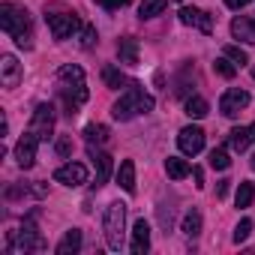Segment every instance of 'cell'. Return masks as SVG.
Listing matches in <instances>:
<instances>
[{"instance_id":"1","label":"cell","mask_w":255,"mask_h":255,"mask_svg":"<svg viewBox=\"0 0 255 255\" xmlns=\"http://www.w3.org/2000/svg\"><path fill=\"white\" fill-rule=\"evenodd\" d=\"M150 108H153V96H147L141 84L129 81L126 90H123V96L114 102L111 114H114V120H132L135 114H147Z\"/></svg>"},{"instance_id":"2","label":"cell","mask_w":255,"mask_h":255,"mask_svg":"<svg viewBox=\"0 0 255 255\" xmlns=\"http://www.w3.org/2000/svg\"><path fill=\"white\" fill-rule=\"evenodd\" d=\"M0 27L9 33L21 48H30V15L24 6L15 3H0Z\"/></svg>"},{"instance_id":"3","label":"cell","mask_w":255,"mask_h":255,"mask_svg":"<svg viewBox=\"0 0 255 255\" xmlns=\"http://www.w3.org/2000/svg\"><path fill=\"white\" fill-rule=\"evenodd\" d=\"M102 228H105V243L111 252L123 249V231H126V204L123 201H111L105 207L102 216Z\"/></svg>"},{"instance_id":"4","label":"cell","mask_w":255,"mask_h":255,"mask_svg":"<svg viewBox=\"0 0 255 255\" xmlns=\"http://www.w3.org/2000/svg\"><path fill=\"white\" fill-rule=\"evenodd\" d=\"M6 249H9V252H12V249H18V252H42V249H45V240H42V234L36 231L33 219H24L21 231H9V234H6Z\"/></svg>"},{"instance_id":"5","label":"cell","mask_w":255,"mask_h":255,"mask_svg":"<svg viewBox=\"0 0 255 255\" xmlns=\"http://www.w3.org/2000/svg\"><path fill=\"white\" fill-rule=\"evenodd\" d=\"M27 132H33L39 141H48V138H51V132H54V105H48V102L36 105Z\"/></svg>"},{"instance_id":"6","label":"cell","mask_w":255,"mask_h":255,"mask_svg":"<svg viewBox=\"0 0 255 255\" xmlns=\"http://www.w3.org/2000/svg\"><path fill=\"white\" fill-rule=\"evenodd\" d=\"M45 24H48L54 39H69L81 27L78 15H72V12H45Z\"/></svg>"},{"instance_id":"7","label":"cell","mask_w":255,"mask_h":255,"mask_svg":"<svg viewBox=\"0 0 255 255\" xmlns=\"http://www.w3.org/2000/svg\"><path fill=\"white\" fill-rule=\"evenodd\" d=\"M177 147L186 153V156H195L204 150V129L201 126H183L180 135H177Z\"/></svg>"},{"instance_id":"8","label":"cell","mask_w":255,"mask_h":255,"mask_svg":"<svg viewBox=\"0 0 255 255\" xmlns=\"http://www.w3.org/2000/svg\"><path fill=\"white\" fill-rule=\"evenodd\" d=\"M246 105H249V93H246V90H240V87L225 90V93H222V99H219V111H222L225 117H237Z\"/></svg>"},{"instance_id":"9","label":"cell","mask_w":255,"mask_h":255,"mask_svg":"<svg viewBox=\"0 0 255 255\" xmlns=\"http://www.w3.org/2000/svg\"><path fill=\"white\" fill-rule=\"evenodd\" d=\"M36 144H39V138L33 135V132H27V135H21L18 138V144H15V162L27 171V168H33V162H36Z\"/></svg>"},{"instance_id":"10","label":"cell","mask_w":255,"mask_h":255,"mask_svg":"<svg viewBox=\"0 0 255 255\" xmlns=\"http://www.w3.org/2000/svg\"><path fill=\"white\" fill-rule=\"evenodd\" d=\"M54 180L63 186H81V183H87V168L81 162H66L54 171Z\"/></svg>"},{"instance_id":"11","label":"cell","mask_w":255,"mask_h":255,"mask_svg":"<svg viewBox=\"0 0 255 255\" xmlns=\"http://www.w3.org/2000/svg\"><path fill=\"white\" fill-rule=\"evenodd\" d=\"M180 21L189 24V27H198L201 33H210V30H213V18H210V12L195 9V6H183V9H180Z\"/></svg>"},{"instance_id":"12","label":"cell","mask_w":255,"mask_h":255,"mask_svg":"<svg viewBox=\"0 0 255 255\" xmlns=\"http://www.w3.org/2000/svg\"><path fill=\"white\" fill-rule=\"evenodd\" d=\"M90 156H93V168H96L93 189H99V186H105V183H108V177H111V156H108V153H102V150H96L93 144H90Z\"/></svg>"},{"instance_id":"13","label":"cell","mask_w":255,"mask_h":255,"mask_svg":"<svg viewBox=\"0 0 255 255\" xmlns=\"http://www.w3.org/2000/svg\"><path fill=\"white\" fill-rule=\"evenodd\" d=\"M0 81H3V87H18V81H21V63L12 54L0 57Z\"/></svg>"},{"instance_id":"14","label":"cell","mask_w":255,"mask_h":255,"mask_svg":"<svg viewBox=\"0 0 255 255\" xmlns=\"http://www.w3.org/2000/svg\"><path fill=\"white\" fill-rule=\"evenodd\" d=\"M231 36L240 39V42H246V45H255V18L237 15V18L231 21Z\"/></svg>"},{"instance_id":"15","label":"cell","mask_w":255,"mask_h":255,"mask_svg":"<svg viewBox=\"0 0 255 255\" xmlns=\"http://www.w3.org/2000/svg\"><path fill=\"white\" fill-rule=\"evenodd\" d=\"M129 249H132V255H144L150 249V225L144 219H138L132 225V243H129Z\"/></svg>"},{"instance_id":"16","label":"cell","mask_w":255,"mask_h":255,"mask_svg":"<svg viewBox=\"0 0 255 255\" xmlns=\"http://www.w3.org/2000/svg\"><path fill=\"white\" fill-rule=\"evenodd\" d=\"M252 141H255V123L240 126V129H231V135H228V144H231V150H237V153H243Z\"/></svg>"},{"instance_id":"17","label":"cell","mask_w":255,"mask_h":255,"mask_svg":"<svg viewBox=\"0 0 255 255\" xmlns=\"http://www.w3.org/2000/svg\"><path fill=\"white\" fill-rule=\"evenodd\" d=\"M117 183H120V189L123 192H135V162L132 159H123L120 162V171H117Z\"/></svg>"},{"instance_id":"18","label":"cell","mask_w":255,"mask_h":255,"mask_svg":"<svg viewBox=\"0 0 255 255\" xmlns=\"http://www.w3.org/2000/svg\"><path fill=\"white\" fill-rule=\"evenodd\" d=\"M78 249H81V231H78V228H69V231L63 234V240L54 246L57 255H75Z\"/></svg>"},{"instance_id":"19","label":"cell","mask_w":255,"mask_h":255,"mask_svg":"<svg viewBox=\"0 0 255 255\" xmlns=\"http://www.w3.org/2000/svg\"><path fill=\"white\" fill-rule=\"evenodd\" d=\"M117 54H120V63H138V42L132 39V36H126V39H120V45H117Z\"/></svg>"},{"instance_id":"20","label":"cell","mask_w":255,"mask_h":255,"mask_svg":"<svg viewBox=\"0 0 255 255\" xmlns=\"http://www.w3.org/2000/svg\"><path fill=\"white\" fill-rule=\"evenodd\" d=\"M165 171H168V177H171V180H183L186 174H192L189 162H186V159H180V156H168V159H165Z\"/></svg>"},{"instance_id":"21","label":"cell","mask_w":255,"mask_h":255,"mask_svg":"<svg viewBox=\"0 0 255 255\" xmlns=\"http://www.w3.org/2000/svg\"><path fill=\"white\" fill-rule=\"evenodd\" d=\"M57 81H60V84H81V81H84V69L75 66V63H66V66H60V72H57Z\"/></svg>"},{"instance_id":"22","label":"cell","mask_w":255,"mask_h":255,"mask_svg":"<svg viewBox=\"0 0 255 255\" xmlns=\"http://www.w3.org/2000/svg\"><path fill=\"white\" fill-rule=\"evenodd\" d=\"M180 231L186 234V237H198L201 234V213L192 207L186 216H183V222H180Z\"/></svg>"},{"instance_id":"23","label":"cell","mask_w":255,"mask_h":255,"mask_svg":"<svg viewBox=\"0 0 255 255\" xmlns=\"http://www.w3.org/2000/svg\"><path fill=\"white\" fill-rule=\"evenodd\" d=\"M102 81H105V87H111V90H120L123 84H129V81H126V75H123L117 66H102Z\"/></svg>"},{"instance_id":"24","label":"cell","mask_w":255,"mask_h":255,"mask_svg":"<svg viewBox=\"0 0 255 255\" xmlns=\"http://www.w3.org/2000/svg\"><path fill=\"white\" fill-rule=\"evenodd\" d=\"M165 6H168V0H141L138 18H156V15H162Z\"/></svg>"},{"instance_id":"25","label":"cell","mask_w":255,"mask_h":255,"mask_svg":"<svg viewBox=\"0 0 255 255\" xmlns=\"http://www.w3.org/2000/svg\"><path fill=\"white\" fill-rule=\"evenodd\" d=\"M84 138H87V144H105V141H108V126L90 123L87 129H84Z\"/></svg>"},{"instance_id":"26","label":"cell","mask_w":255,"mask_h":255,"mask_svg":"<svg viewBox=\"0 0 255 255\" xmlns=\"http://www.w3.org/2000/svg\"><path fill=\"white\" fill-rule=\"evenodd\" d=\"M252 198H255V183H249V180H243V183L237 186V195H234V201H237V207H249V204H252Z\"/></svg>"},{"instance_id":"27","label":"cell","mask_w":255,"mask_h":255,"mask_svg":"<svg viewBox=\"0 0 255 255\" xmlns=\"http://www.w3.org/2000/svg\"><path fill=\"white\" fill-rule=\"evenodd\" d=\"M207 111H210V108H207V99H201V96H189V99H186V114H189V117L198 120V117H204Z\"/></svg>"},{"instance_id":"28","label":"cell","mask_w":255,"mask_h":255,"mask_svg":"<svg viewBox=\"0 0 255 255\" xmlns=\"http://www.w3.org/2000/svg\"><path fill=\"white\" fill-rule=\"evenodd\" d=\"M213 72L222 75V78H234V75H237V66H234L228 57H216V60H213Z\"/></svg>"},{"instance_id":"29","label":"cell","mask_w":255,"mask_h":255,"mask_svg":"<svg viewBox=\"0 0 255 255\" xmlns=\"http://www.w3.org/2000/svg\"><path fill=\"white\" fill-rule=\"evenodd\" d=\"M225 57H228L234 66H246V63H249V54H246L240 45H225Z\"/></svg>"},{"instance_id":"30","label":"cell","mask_w":255,"mask_h":255,"mask_svg":"<svg viewBox=\"0 0 255 255\" xmlns=\"http://www.w3.org/2000/svg\"><path fill=\"white\" fill-rule=\"evenodd\" d=\"M231 165V159H228V150L225 147H216V150H210V168H219V171H225Z\"/></svg>"},{"instance_id":"31","label":"cell","mask_w":255,"mask_h":255,"mask_svg":"<svg viewBox=\"0 0 255 255\" xmlns=\"http://www.w3.org/2000/svg\"><path fill=\"white\" fill-rule=\"evenodd\" d=\"M249 234H252V219H240L237 228H234V234H231V240H234V243H243Z\"/></svg>"},{"instance_id":"32","label":"cell","mask_w":255,"mask_h":255,"mask_svg":"<svg viewBox=\"0 0 255 255\" xmlns=\"http://www.w3.org/2000/svg\"><path fill=\"white\" fill-rule=\"evenodd\" d=\"M54 147H57V156H69V153H72V138H69V135H63V138H57V144H54Z\"/></svg>"},{"instance_id":"33","label":"cell","mask_w":255,"mask_h":255,"mask_svg":"<svg viewBox=\"0 0 255 255\" xmlns=\"http://www.w3.org/2000/svg\"><path fill=\"white\" fill-rule=\"evenodd\" d=\"M93 42H96V30L93 27H84L81 30V48H93Z\"/></svg>"},{"instance_id":"34","label":"cell","mask_w":255,"mask_h":255,"mask_svg":"<svg viewBox=\"0 0 255 255\" xmlns=\"http://www.w3.org/2000/svg\"><path fill=\"white\" fill-rule=\"evenodd\" d=\"M99 3L105 6V9H120V6H126L129 0H99Z\"/></svg>"},{"instance_id":"35","label":"cell","mask_w":255,"mask_h":255,"mask_svg":"<svg viewBox=\"0 0 255 255\" xmlns=\"http://www.w3.org/2000/svg\"><path fill=\"white\" fill-rule=\"evenodd\" d=\"M246 3H249V0H225V6H228V9H243Z\"/></svg>"},{"instance_id":"36","label":"cell","mask_w":255,"mask_h":255,"mask_svg":"<svg viewBox=\"0 0 255 255\" xmlns=\"http://www.w3.org/2000/svg\"><path fill=\"white\" fill-rule=\"evenodd\" d=\"M192 177H195V186L201 189V186H204V171H201V168H192Z\"/></svg>"},{"instance_id":"37","label":"cell","mask_w":255,"mask_h":255,"mask_svg":"<svg viewBox=\"0 0 255 255\" xmlns=\"http://www.w3.org/2000/svg\"><path fill=\"white\" fill-rule=\"evenodd\" d=\"M228 183H231V180H219V186H216V195H219V198L228 195Z\"/></svg>"},{"instance_id":"38","label":"cell","mask_w":255,"mask_h":255,"mask_svg":"<svg viewBox=\"0 0 255 255\" xmlns=\"http://www.w3.org/2000/svg\"><path fill=\"white\" fill-rule=\"evenodd\" d=\"M252 171H255V153H252Z\"/></svg>"}]
</instances>
